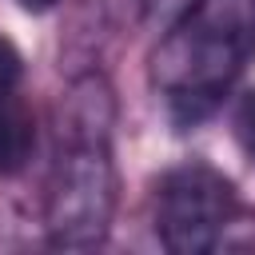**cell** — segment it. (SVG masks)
Listing matches in <instances>:
<instances>
[{"label": "cell", "instance_id": "obj_4", "mask_svg": "<svg viewBox=\"0 0 255 255\" xmlns=\"http://www.w3.org/2000/svg\"><path fill=\"white\" fill-rule=\"evenodd\" d=\"M36 147V124L28 116V108L8 92L0 96V175H12L28 163Z\"/></svg>", "mask_w": 255, "mask_h": 255}, {"label": "cell", "instance_id": "obj_6", "mask_svg": "<svg viewBox=\"0 0 255 255\" xmlns=\"http://www.w3.org/2000/svg\"><path fill=\"white\" fill-rule=\"evenodd\" d=\"M235 131H239V143L247 155H255V92L239 104V116H235Z\"/></svg>", "mask_w": 255, "mask_h": 255}, {"label": "cell", "instance_id": "obj_5", "mask_svg": "<svg viewBox=\"0 0 255 255\" xmlns=\"http://www.w3.org/2000/svg\"><path fill=\"white\" fill-rule=\"evenodd\" d=\"M20 72H24V60H20L16 44L0 36V96H8L20 84Z\"/></svg>", "mask_w": 255, "mask_h": 255}, {"label": "cell", "instance_id": "obj_3", "mask_svg": "<svg viewBox=\"0 0 255 255\" xmlns=\"http://www.w3.org/2000/svg\"><path fill=\"white\" fill-rule=\"evenodd\" d=\"M112 207V167L108 155L96 143L72 147L68 159L56 163V187H52V231L60 243H76V227L92 235L104 231Z\"/></svg>", "mask_w": 255, "mask_h": 255}, {"label": "cell", "instance_id": "obj_2", "mask_svg": "<svg viewBox=\"0 0 255 255\" xmlns=\"http://www.w3.org/2000/svg\"><path fill=\"white\" fill-rule=\"evenodd\" d=\"M235 187L207 163H183L163 175L155 195V231L167 251L195 255L219 247L235 219Z\"/></svg>", "mask_w": 255, "mask_h": 255}, {"label": "cell", "instance_id": "obj_7", "mask_svg": "<svg viewBox=\"0 0 255 255\" xmlns=\"http://www.w3.org/2000/svg\"><path fill=\"white\" fill-rule=\"evenodd\" d=\"M24 12H48V8H56L60 0H16Z\"/></svg>", "mask_w": 255, "mask_h": 255}, {"label": "cell", "instance_id": "obj_1", "mask_svg": "<svg viewBox=\"0 0 255 255\" xmlns=\"http://www.w3.org/2000/svg\"><path fill=\"white\" fill-rule=\"evenodd\" d=\"M255 56V0H195L155 48V84L179 124L203 120Z\"/></svg>", "mask_w": 255, "mask_h": 255}]
</instances>
